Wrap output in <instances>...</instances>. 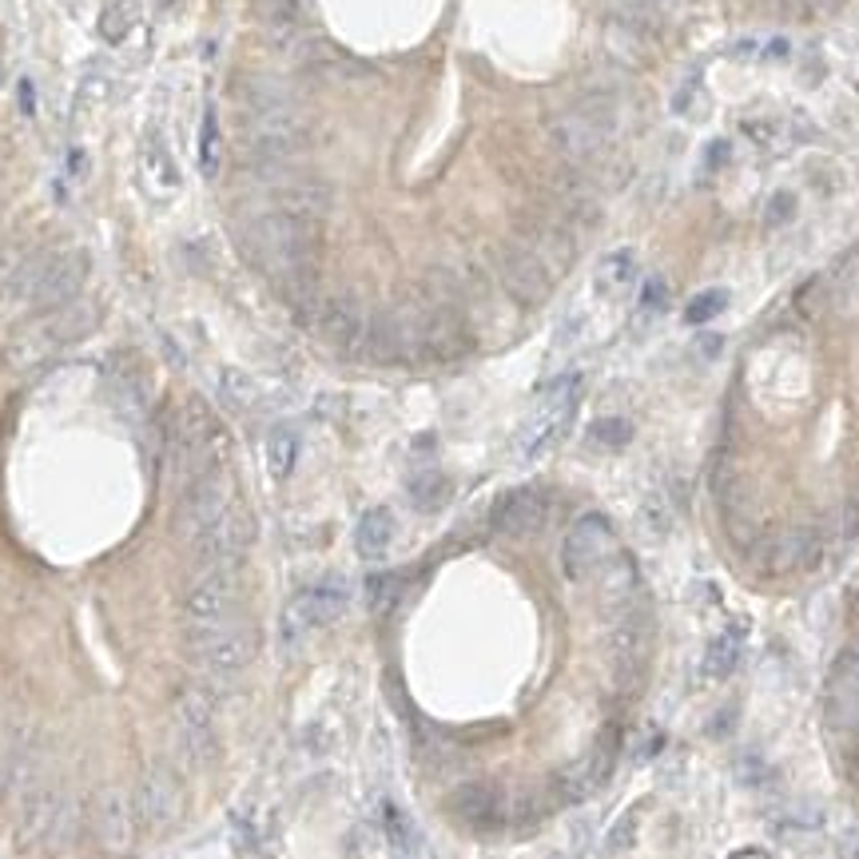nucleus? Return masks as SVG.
Instances as JSON below:
<instances>
[{"instance_id": "nucleus-1", "label": "nucleus", "mask_w": 859, "mask_h": 859, "mask_svg": "<svg viewBox=\"0 0 859 859\" xmlns=\"http://www.w3.org/2000/svg\"><path fill=\"white\" fill-rule=\"evenodd\" d=\"M243 255L251 263H260L271 279L290 267L315 263V243H319V223L299 216H283V211H263L251 216L247 231L239 235Z\"/></svg>"}, {"instance_id": "nucleus-2", "label": "nucleus", "mask_w": 859, "mask_h": 859, "mask_svg": "<svg viewBox=\"0 0 859 859\" xmlns=\"http://www.w3.org/2000/svg\"><path fill=\"white\" fill-rule=\"evenodd\" d=\"M617 128V104L609 92H590L581 96L577 104L558 112L549 120V140L558 147L561 159H570L577 167H590L605 156V147Z\"/></svg>"}, {"instance_id": "nucleus-3", "label": "nucleus", "mask_w": 859, "mask_h": 859, "mask_svg": "<svg viewBox=\"0 0 859 859\" xmlns=\"http://www.w3.org/2000/svg\"><path fill=\"white\" fill-rule=\"evenodd\" d=\"M167 450H172V466H176L179 482L184 486H196L199 477H208L219 470V458L228 450V438H223V426L211 418V410L199 398L184 406L176 430L167 438Z\"/></svg>"}, {"instance_id": "nucleus-4", "label": "nucleus", "mask_w": 859, "mask_h": 859, "mask_svg": "<svg viewBox=\"0 0 859 859\" xmlns=\"http://www.w3.org/2000/svg\"><path fill=\"white\" fill-rule=\"evenodd\" d=\"M92 322H96L92 307H76L73 302V307H64V311H56V315H44L36 327H29V331L16 334V339L9 342L4 359H9L12 371H29V366L44 363L48 354L73 346L80 334L92 331Z\"/></svg>"}, {"instance_id": "nucleus-5", "label": "nucleus", "mask_w": 859, "mask_h": 859, "mask_svg": "<svg viewBox=\"0 0 859 859\" xmlns=\"http://www.w3.org/2000/svg\"><path fill=\"white\" fill-rule=\"evenodd\" d=\"M577 403H581V378L577 374L553 383V390L546 394V403L538 406V415L529 418L526 434H521V458H526V462H538V458H546L549 450H558L561 438L570 434L573 415H577Z\"/></svg>"}, {"instance_id": "nucleus-6", "label": "nucleus", "mask_w": 859, "mask_h": 859, "mask_svg": "<svg viewBox=\"0 0 859 859\" xmlns=\"http://www.w3.org/2000/svg\"><path fill=\"white\" fill-rule=\"evenodd\" d=\"M346 605H351V590H346V581H339V577H327V581H319V585H311V590H302L299 597L283 609V621H279L283 645H299L302 637H311L315 629L334 625L342 613H346Z\"/></svg>"}, {"instance_id": "nucleus-7", "label": "nucleus", "mask_w": 859, "mask_h": 859, "mask_svg": "<svg viewBox=\"0 0 859 859\" xmlns=\"http://www.w3.org/2000/svg\"><path fill=\"white\" fill-rule=\"evenodd\" d=\"M239 593V565H199L184 593L187 629H211L231 621V605Z\"/></svg>"}, {"instance_id": "nucleus-8", "label": "nucleus", "mask_w": 859, "mask_h": 859, "mask_svg": "<svg viewBox=\"0 0 859 859\" xmlns=\"http://www.w3.org/2000/svg\"><path fill=\"white\" fill-rule=\"evenodd\" d=\"M649 652H652V617L645 605H637L632 613L617 617L609 629V669L613 681L621 689L645 681V669H649Z\"/></svg>"}, {"instance_id": "nucleus-9", "label": "nucleus", "mask_w": 859, "mask_h": 859, "mask_svg": "<svg viewBox=\"0 0 859 859\" xmlns=\"http://www.w3.org/2000/svg\"><path fill=\"white\" fill-rule=\"evenodd\" d=\"M176 725H179V760L187 772H203L216 760V708L203 689H184L176 704Z\"/></svg>"}, {"instance_id": "nucleus-10", "label": "nucleus", "mask_w": 859, "mask_h": 859, "mask_svg": "<svg viewBox=\"0 0 859 859\" xmlns=\"http://www.w3.org/2000/svg\"><path fill=\"white\" fill-rule=\"evenodd\" d=\"M191 637V652L199 657V664L208 669L211 676H235L243 673L251 661H255V632L251 629H239V625L223 621V625H211V629H187Z\"/></svg>"}, {"instance_id": "nucleus-11", "label": "nucleus", "mask_w": 859, "mask_h": 859, "mask_svg": "<svg viewBox=\"0 0 859 859\" xmlns=\"http://www.w3.org/2000/svg\"><path fill=\"white\" fill-rule=\"evenodd\" d=\"M228 514H231V482L223 477V470H216V474L199 477L196 486L184 489V502H179V514H176V533L187 546H196Z\"/></svg>"}, {"instance_id": "nucleus-12", "label": "nucleus", "mask_w": 859, "mask_h": 859, "mask_svg": "<svg viewBox=\"0 0 859 859\" xmlns=\"http://www.w3.org/2000/svg\"><path fill=\"white\" fill-rule=\"evenodd\" d=\"M617 553V541H613V526L609 518L601 514H585V518L573 521V529L565 533V546H561V570L570 581H585L605 565V561Z\"/></svg>"}, {"instance_id": "nucleus-13", "label": "nucleus", "mask_w": 859, "mask_h": 859, "mask_svg": "<svg viewBox=\"0 0 859 859\" xmlns=\"http://www.w3.org/2000/svg\"><path fill=\"white\" fill-rule=\"evenodd\" d=\"M331 208H334V191L327 179L295 176L290 167L267 176V211H283V216H299L319 223Z\"/></svg>"}, {"instance_id": "nucleus-14", "label": "nucleus", "mask_w": 859, "mask_h": 859, "mask_svg": "<svg viewBox=\"0 0 859 859\" xmlns=\"http://www.w3.org/2000/svg\"><path fill=\"white\" fill-rule=\"evenodd\" d=\"M497 279L521 307H541L549 299V290H553V271L521 243L497 247Z\"/></svg>"}, {"instance_id": "nucleus-15", "label": "nucleus", "mask_w": 859, "mask_h": 859, "mask_svg": "<svg viewBox=\"0 0 859 859\" xmlns=\"http://www.w3.org/2000/svg\"><path fill=\"white\" fill-rule=\"evenodd\" d=\"M84 279H88V255L84 251H53V260H48V271H44L36 295H32L29 311L56 315L64 307H73Z\"/></svg>"}, {"instance_id": "nucleus-16", "label": "nucleus", "mask_w": 859, "mask_h": 859, "mask_svg": "<svg viewBox=\"0 0 859 859\" xmlns=\"http://www.w3.org/2000/svg\"><path fill=\"white\" fill-rule=\"evenodd\" d=\"M179 804H184V800H179V784L167 777V772H159V768L144 772L132 792L135 824H144V828H152V832L172 828L179 819Z\"/></svg>"}, {"instance_id": "nucleus-17", "label": "nucleus", "mask_w": 859, "mask_h": 859, "mask_svg": "<svg viewBox=\"0 0 859 859\" xmlns=\"http://www.w3.org/2000/svg\"><path fill=\"white\" fill-rule=\"evenodd\" d=\"M828 725L856 733L859 725V641L848 645L832 664L828 676Z\"/></svg>"}, {"instance_id": "nucleus-18", "label": "nucleus", "mask_w": 859, "mask_h": 859, "mask_svg": "<svg viewBox=\"0 0 859 859\" xmlns=\"http://www.w3.org/2000/svg\"><path fill=\"white\" fill-rule=\"evenodd\" d=\"M315 322H319V334H322L327 342H331L334 351L359 354V351H363V342H366V327H371V315L363 311V302H359V299L342 295V299L322 302L319 315H315Z\"/></svg>"}, {"instance_id": "nucleus-19", "label": "nucleus", "mask_w": 859, "mask_h": 859, "mask_svg": "<svg viewBox=\"0 0 859 859\" xmlns=\"http://www.w3.org/2000/svg\"><path fill=\"white\" fill-rule=\"evenodd\" d=\"M450 812H454L458 824H466L470 832H494L506 824V804H502V792H497L489 780H470V784H458L450 792Z\"/></svg>"}, {"instance_id": "nucleus-20", "label": "nucleus", "mask_w": 859, "mask_h": 859, "mask_svg": "<svg viewBox=\"0 0 859 859\" xmlns=\"http://www.w3.org/2000/svg\"><path fill=\"white\" fill-rule=\"evenodd\" d=\"M597 601L613 621L641 605V573H637L629 553H613L597 570Z\"/></svg>"}, {"instance_id": "nucleus-21", "label": "nucleus", "mask_w": 859, "mask_h": 859, "mask_svg": "<svg viewBox=\"0 0 859 859\" xmlns=\"http://www.w3.org/2000/svg\"><path fill=\"white\" fill-rule=\"evenodd\" d=\"M549 514V497L533 486H521V489H509L502 502L494 506V529L497 533H506V538H529V533H538L541 521Z\"/></svg>"}, {"instance_id": "nucleus-22", "label": "nucleus", "mask_w": 859, "mask_h": 859, "mask_svg": "<svg viewBox=\"0 0 859 859\" xmlns=\"http://www.w3.org/2000/svg\"><path fill=\"white\" fill-rule=\"evenodd\" d=\"M92 828H96V839H100V848L104 851H128L135 839V812H132V800L120 796L115 788L100 792L96 796V807H92Z\"/></svg>"}, {"instance_id": "nucleus-23", "label": "nucleus", "mask_w": 859, "mask_h": 859, "mask_svg": "<svg viewBox=\"0 0 859 859\" xmlns=\"http://www.w3.org/2000/svg\"><path fill=\"white\" fill-rule=\"evenodd\" d=\"M824 553V533L807 526H796V529H784L780 538L768 541L764 549V570L772 573H800V570H812Z\"/></svg>"}, {"instance_id": "nucleus-24", "label": "nucleus", "mask_w": 859, "mask_h": 859, "mask_svg": "<svg viewBox=\"0 0 859 859\" xmlns=\"http://www.w3.org/2000/svg\"><path fill=\"white\" fill-rule=\"evenodd\" d=\"M470 339L466 327H462V315L450 307V302H434L430 311H422V354L430 359H458L466 354Z\"/></svg>"}, {"instance_id": "nucleus-25", "label": "nucleus", "mask_w": 859, "mask_h": 859, "mask_svg": "<svg viewBox=\"0 0 859 859\" xmlns=\"http://www.w3.org/2000/svg\"><path fill=\"white\" fill-rule=\"evenodd\" d=\"M613 772V745H597L581 764L565 768L558 777V792L565 804H581V800H590Z\"/></svg>"}, {"instance_id": "nucleus-26", "label": "nucleus", "mask_w": 859, "mask_h": 859, "mask_svg": "<svg viewBox=\"0 0 859 859\" xmlns=\"http://www.w3.org/2000/svg\"><path fill=\"white\" fill-rule=\"evenodd\" d=\"M64 792H53V788H29L21 804V828H16V844L21 848H36L48 839V828L56 819V807H60Z\"/></svg>"}, {"instance_id": "nucleus-27", "label": "nucleus", "mask_w": 859, "mask_h": 859, "mask_svg": "<svg viewBox=\"0 0 859 859\" xmlns=\"http://www.w3.org/2000/svg\"><path fill=\"white\" fill-rule=\"evenodd\" d=\"M394 546V514L390 509H366L359 526H354V549L359 558L378 561L386 558V549Z\"/></svg>"}, {"instance_id": "nucleus-28", "label": "nucleus", "mask_w": 859, "mask_h": 859, "mask_svg": "<svg viewBox=\"0 0 859 859\" xmlns=\"http://www.w3.org/2000/svg\"><path fill=\"white\" fill-rule=\"evenodd\" d=\"M632 279H637V255L629 247L609 251L597 263V271H593V290H597L601 299H617V295H625L632 287Z\"/></svg>"}, {"instance_id": "nucleus-29", "label": "nucleus", "mask_w": 859, "mask_h": 859, "mask_svg": "<svg viewBox=\"0 0 859 859\" xmlns=\"http://www.w3.org/2000/svg\"><path fill=\"white\" fill-rule=\"evenodd\" d=\"M740 649H745V641H740V632H736V629H728V632H720V637H713V641L704 645L701 673L708 676V681H725V676L733 673L736 664H740Z\"/></svg>"}, {"instance_id": "nucleus-30", "label": "nucleus", "mask_w": 859, "mask_h": 859, "mask_svg": "<svg viewBox=\"0 0 859 859\" xmlns=\"http://www.w3.org/2000/svg\"><path fill=\"white\" fill-rule=\"evenodd\" d=\"M637 526H641L645 538L652 541H661L669 529H673V502L661 494V489H652V494H645L641 509H637Z\"/></svg>"}, {"instance_id": "nucleus-31", "label": "nucleus", "mask_w": 859, "mask_h": 859, "mask_svg": "<svg viewBox=\"0 0 859 859\" xmlns=\"http://www.w3.org/2000/svg\"><path fill=\"white\" fill-rule=\"evenodd\" d=\"M295 462H299V434L290 430V426H279V430H271L267 438V470L271 477H287L290 470H295Z\"/></svg>"}, {"instance_id": "nucleus-32", "label": "nucleus", "mask_w": 859, "mask_h": 859, "mask_svg": "<svg viewBox=\"0 0 859 859\" xmlns=\"http://www.w3.org/2000/svg\"><path fill=\"white\" fill-rule=\"evenodd\" d=\"M135 24H140V4H135V0H108L104 12H100V32H104V41H112V44L128 41Z\"/></svg>"}, {"instance_id": "nucleus-33", "label": "nucleus", "mask_w": 859, "mask_h": 859, "mask_svg": "<svg viewBox=\"0 0 859 859\" xmlns=\"http://www.w3.org/2000/svg\"><path fill=\"white\" fill-rule=\"evenodd\" d=\"M406 489H410V502H415L418 509H426V514L438 509L445 497H450V482H445L438 470H422V474H415Z\"/></svg>"}, {"instance_id": "nucleus-34", "label": "nucleus", "mask_w": 859, "mask_h": 859, "mask_svg": "<svg viewBox=\"0 0 859 859\" xmlns=\"http://www.w3.org/2000/svg\"><path fill=\"white\" fill-rule=\"evenodd\" d=\"M219 394H223V403L235 406V410H247V406L260 403V386L251 383L243 371H219Z\"/></svg>"}, {"instance_id": "nucleus-35", "label": "nucleus", "mask_w": 859, "mask_h": 859, "mask_svg": "<svg viewBox=\"0 0 859 859\" xmlns=\"http://www.w3.org/2000/svg\"><path fill=\"white\" fill-rule=\"evenodd\" d=\"M629 442H632L629 418H597L590 426V445H597V450H625Z\"/></svg>"}, {"instance_id": "nucleus-36", "label": "nucleus", "mask_w": 859, "mask_h": 859, "mask_svg": "<svg viewBox=\"0 0 859 859\" xmlns=\"http://www.w3.org/2000/svg\"><path fill=\"white\" fill-rule=\"evenodd\" d=\"M76 828H80V812H76V800L73 796H64L60 807H56V819H53V828H48V848L64 851L68 844L76 839Z\"/></svg>"}, {"instance_id": "nucleus-37", "label": "nucleus", "mask_w": 859, "mask_h": 859, "mask_svg": "<svg viewBox=\"0 0 859 859\" xmlns=\"http://www.w3.org/2000/svg\"><path fill=\"white\" fill-rule=\"evenodd\" d=\"M398 601V577L394 573H374L371 581H366V605H371L374 613H386Z\"/></svg>"}, {"instance_id": "nucleus-38", "label": "nucleus", "mask_w": 859, "mask_h": 859, "mask_svg": "<svg viewBox=\"0 0 859 859\" xmlns=\"http://www.w3.org/2000/svg\"><path fill=\"white\" fill-rule=\"evenodd\" d=\"M728 307V295L725 290H704V295H696L693 302H689V311H684V319L693 322V327H701V322H713L716 315Z\"/></svg>"}, {"instance_id": "nucleus-39", "label": "nucleus", "mask_w": 859, "mask_h": 859, "mask_svg": "<svg viewBox=\"0 0 859 859\" xmlns=\"http://www.w3.org/2000/svg\"><path fill=\"white\" fill-rule=\"evenodd\" d=\"M637 824H641V807H629V812H625V816L609 828L605 848H609V851H629L632 839H637Z\"/></svg>"}, {"instance_id": "nucleus-40", "label": "nucleus", "mask_w": 859, "mask_h": 859, "mask_svg": "<svg viewBox=\"0 0 859 859\" xmlns=\"http://www.w3.org/2000/svg\"><path fill=\"white\" fill-rule=\"evenodd\" d=\"M661 12V0H617V21L641 24V29H652Z\"/></svg>"}, {"instance_id": "nucleus-41", "label": "nucleus", "mask_w": 859, "mask_h": 859, "mask_svg": "<svg viewBox=\"0 0 859 859\" xmlns=\"http://www.w3.org/2000/svg\"><path fill=\"white\" fill-rule=\"evenodd\" d=\"M199 167H203V176H216L219 167V132H216V115L208 112L203 120V135H199Z\"/></svg>"}, {"instance_id": "nucleus-42", "label": "nucleus", "mask_w": 859, "mask_h": 859, "mask_svg": "<svg viewBox=\"0 0 859 859\" xmlns=\"http://www.w3.org/2000/svg\"><path fill=\"white\" fill-rule=\"evenodd\" d=\"M386 836H390L394 851L398 856H410V848H415V836H410V824H406L403 816H398V807L386 804Z\"/></svg>"}, {"instance_id": "nucleus-43", "label": "nucleus", "mask_w": 859, "mask_h": 859, "mask_svg": "<svg viewBox=\"0 0 859 859\" xmlns=\"http://www.w3.org/2000/svg\"><path fill=\"white\" fill-rule=\"evenodd\" d=\"M736 780H740V784H748V788L764 784V780H768V764L760 760V756H752V752L740 756V760H736Z\"/></svg>"}, {"instance_id": "nucleus-44", "label": "nucleus", "mask_w": 859, "mask_h": 859, "mask_svg": "<svg viewBox=\"0 0 859 859\" xmlns=\"http://www.w3.org/2000/svg\"><path fill=\"white\" fill-rule=\"evenodd\" d=\"M792 211H796V199L788 196V191H777V196L768 199V208H764L768 228H784L788 219H792Z\"/></svg>"}, {"instance_id": "nucleus-45", "label": "nucleus", "mask_w": 859, "mask_h": 859, "mask_svg": "<svg viewBox=\"0 0 859 859\" xmlns=\"http://www.w3.org/2000/svg\"><path fill=\"white\" fill-rule=\"evenodd\" d=\"M664 307V283L661 279H649L641 290V311L645 315H657Z\"/></svg>"}, {"instance_id": "nucleus-46", "label": "nucleus", "mask_w": 859, "mask_h": 859, "mask_svg": "<svg viewBox=\"0 0 859 859\" xmlns=\"http://www.w3.org/2000/svg\"><path fill=\"white\" fill-rule=\"evenodd\" d=\"M851 621H856V629H859V590H856V597H851Z\"/></svg>"}, {"instance_id": "nucleus-47", "label": "nucleus", "mask_w": 859, "mask_h": 859, "mask_svg": "<svg viewBox=\"0 0 859 859\" xmlns=\"http://www.w3.org/2000/svg\"><path fill=\"white\" fill-rule=\"evenodd\" d=\"M848 859H859V839H851V848H848Z\"/></svg>"}, {"instance_id": "nucleus-48", "label": "nucleus", "mask_w": 859, "mask_h": 859, "mask_svg": "<svg viewBox=\"0 0 859 859\" xmlns=\"http://www.w3.org/2000/svg\"><path fill=\"white\" fill-rule=\"evenodd\" d=\"M851 506H856V509H859V489H856V494H851Z\"/></svg>"}, {"instance_id": "nucleus-49", "label": "nucleus", "mask_w": 859, "mask_h": 859, "mask_svg": "<svg viewBox=\"0 0 859 859\" xmlns=\"http://www.w3.org/2000/svg\"><path fill=\"white\" fill-rule=\"evenodd\" d=\"M856 733H859V725H856Z\"/></svg>"}]
</instances>
